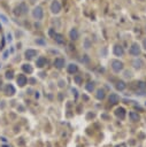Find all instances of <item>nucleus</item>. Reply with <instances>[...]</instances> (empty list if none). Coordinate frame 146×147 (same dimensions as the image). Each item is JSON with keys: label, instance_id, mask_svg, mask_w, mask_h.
<instances>
[{"label": "nucleus", "instance_id": "20e7f679", "mask_svg": "<svg viewBox=\"0 0 146 147\" xmlns=\"http://www.w3.org/2000/svg\"><path fill=\"white\" fill-rule=\"evenodd\" d=\"M110 67H112V69H113L114 72H120V71H122L123 70L124 64H123L122 61H120V60H112Z\"/></svg>", "mask_w": 146, "mask_h": 147}, {"label": "nucleus", "instance_id": "9b49d317", "mask_svg": "<svg viewBox=\"0 0 146 147\" xmlns=\"http://www.w3.org/2000/svg\"><path fill=\"white\" fill-rule=\"evenodd\" d=\"M67 71H68L69 74H72V75H75V74L78 71V67L76 66L75 63H70V64L67 66Z\"/></svg>", "mask_w": 146, "mask_h": 147}, {"label": "nucleus", "instance_id": "39448f33", "mask_svg": "<svg viewBox=\"0 0 146 147\" xmlns=\"http://www.w3.org/2000/svg\"><path fill=\"white\" fill-rule=\"evenodd\" d=\"M140 53H142V48H140L139 44L137 43H134L130 48H129V54L132 55V56H139Z\"/></svg>", "mask_w": 146, "mask_h": 147}, {"label": "nucleus", "instance_id": "0eeeda50", "mask_svg": "<svg viewBox=\"0 0 146 147\" xmlns=\"http://www.w3.org/2000/svg\"><path fill=\"white\" fill-rule=\"evenodd\" d=\"M37 54H38V52L36 49H32V48H29L24 52V56L27 59H33L35 56H37Z\"/></svg>", "mask_w": 146, "mask_h": 147}, {"label": "nucleus", "instance_id": "473e14b6", "mask_svg": "<svg viewBox=\"0 0 146 147\" xmlns=\"http://www.w3.org/2000/svg\"><path fill=\"white\" fill-rule=\"evenodd\" d=\"M59 86H60V87H63V86H65V82H63V81H60V82H59Z\"/></svg>", "mask_w": 146, "mask_h": 147}, {"label": "nucleus", "instance_id": "7ed1b4c3", "mask_svg": "<svg viewBox=\"0 0 146 147\" xmlns=\"http://www.w3.org/2000/svg\"><path fill=\"white\" fill-rule=\"evenodd\" d=\"M62 10V5L59 0H52L51 5H50V12L53 14V15H58L60 14Z\"/></svg>", "mask_w": 146, "mask_h": 147}, {"label": "nucleus", "instance_id": "5701e85b", "mask_svg": "<svg viewBox=\"0 0 146 147\" xmlns=\"http://www.w3.org/2000/svg\"><path fill=\"white\" fill-rule=\"evenodd\" d=\"M85 89H86V90L89 91V92H92V91L94 90V84L90 82V83H87V84L85 85Z\"/></svg>", "mask_w": 146, "mask_h": 147}, {"label": "nucleus", "instance_id": "aec40b11", "mask_svg": "<svg viewBox=\"0 0 146 147\" xmlns=\"http://www.w3.org/2000/svg\"><path fill=\"white\" fill-rule=\"evenodd\" d=\"M105 96H106V94H105V91H104V90H101V89L97 91V94H95L97 99H99V100H102V99L105 98Z\"/></svg>", "mask_w": 146, "mask_h": 147}, {"label": "nucleus", "instance_id": "f3484780", "mask_svg": "<svg viewBox=\"0 0 146 147\" xmlns=\"http://www.w3.org/2000/svg\"><path fill=\"white\" fill-rule=\"evenodd\" d=\"M83 47L85 49H89V48L92 47V42H91V39L90 38H85L83 42Z\"/></svg>", "mask_w": 146, "mask_h": 147}, {"label": "nucleus", "instance_id": "7c9ffc66", "mask_svg": "<svg viewBox=\"0 0 146 147\" xmlns=\"http://www.w3.org/2000/svg\"><path fill=\"white\" fill-rule=\"evenodd\" d=\"M143 47H144V49L146 51V38L143 39Z\"/></svg>", "mask_w": 146, "mask_h": 147}, {"label": "nucleus", "instance_id": "1a4fd4ad", "mask_svg": "<svg viewBox=\"0 0 146 147\" xmlns=\"http://www.w3.org/2000/svg\"><path fill=\"white\" fill-rule=\"evenodd\" d=\"M113 52H114V54L116 55V56H123V54H124V49H123V47L121 45H115L114 46Z\"/></svg>", "mask_w": 146, "mask_h": 147}, {"label": "nucleus", "instance_id": "b1692460", "mask_svg": "<svg viewBox=\"0 0 146 147\" xmlns=\"http://www.w3.org/2000/svg\"><path fill=\"white\" fill-rule=\"evenodd\" d=\"M74 81L76 82V84H82V82H83V78L80 77L79 75H75V76H74Z\"/></svg>", "mask_w": 146, "mask_h": 147}, {"label": "nucleus", "instance_id": "c85d7f7f", "mask_svg": "<svg viewBox=\"0 0 146 147\" xmlns=\"http://www.w3.org/2000/svg\"><path fill=\"white\" fill-rule=\"evenodd\" d=\"M0 18L2 20V22L3 23H8V20H7V17L5 15H0Z\"/></svg>", "mask_w": 146, "mask_h": 147}, {"label": "nucleus", "instance_id": "2f4dec72", "mask_svg": "<svg viewBox=\"0 0 146 147\" xmlns=\"http://www.w3.org/2000/svg\"><path fill=\"white\" fill-rule=\"evenodd\" d=\"M125 77L130 78V77H131V72H130V71H125Z\"/></svg>", "mask_w": 146, "mask_h": 147}, {"label": "nucleus", "instance_id": "412c9836", "mask_svg": "<svg viewBox=\"0 0 146 147\" xmlns=\"http://www.w3.org/2000/svg\"><path fill=\"white\" fill-rule=\"evenodd\" d=\"M6 92H7V94H14L15 93V89H14V86H13L12 84H9V85H7V87H6Z\"/></svg>", "mask_w": 146, "mask_h": 147}, {"label": "nucleus", "instance_id": "f704fd0d", "mask_svg": "<svg viewBox=\"0 0 146 147\" xmlns=\"http://www.w3.org/2000/svg\"><path fill=\"white\" fill-rule=\"evenodd\" d=\"M90 117H94V114H89L87 115V118H90Z\"/></svg>", "mask_w": 146, "mask_h": 147}, {"label": "nucleus", "instance_id": "c9c22d12", "mask_svg": "<svg viewBox=\"0 0 146 147\" xmlns=\"http://www.w3.org/2000/svg\"><path fill=\"white\" fill-rule=\"evenodd\" d=\"M2 147H7V146H2Z\"/></svg>", "mask_w": 146, "mask_h": 147}, {"label": "nucleus", "instance_id": "4be33fe9", "mask_svg": "<svg viewBox=\"0 0 146 147\" xmlns=\"http://www.w3.org/2000/svg\"><path fill=\"white\" fill-rule=\"evenodd\" d=\"M129 116H130V118H131V121H139V115L137 114V113H135V111H131L130 114H129Z\"/></svg>", "mask_w": 146, "mask_h": 147}, {"label": "nucleus", "instance_id": "4468645a", "mask_svg": "<svg viewBox=\"0 0 146 147\" xmlns=\"http://www.w3.org/2000/svg\"><path fill=\"white\" fill-rule=\"evenodd\" d=\"M132 66H134L135 69H140L144 66V62L142 61V59H135L134 62H132Z\"/></svg>", "mask_w": 146, "mask_h": 147}, {"label": "nucleus", "instance_id": "6ab92c4d", "mask_svg": "<svg viewBox=\"0 0 146 147\" xmlns=\"http://www.w3.org/2000/svg\"><path fill=\"white\" fill-rule=\"evenodd\" d=\"M125 87H127V85H125L124 82L120 81V82H117V83H116V89H117L119 91H124V90H125Z\"/></svg>", "mask_w": 146, "mask_h": 147}, {"label": "nucleus", "instance_id": "cd10ccee", "mask_svg": "<svg viewBox=\"0 0 146 147\" xmlns=\"http://www.w3.org/2000/svg\"><path fill=\"white\" fill-rule=\"evenodd\" d=\"M55 29H53V28H51V29H50V30H48V35H50V36L52 37V38H53L54 36H55Z\"/></svg>", "mask_w": 146, "mask_h": 147}, {"label": "nucleus", "instance_id": "a878e982", "mask_svg": "<svg viewBox=\"0 0 146 147\" xmlns=\"http://www.w3.org/2000/svg\"><path fill=\"white\" fill-rule=\"evenodd\" d=\"M13 75H14V72H13L12 70H8V71L6 72V78H7V79H12V78L14 77Z\"/></svg>", "mask_w": 146, "mask_h": 147}, {"label": "nucleus", "instance_id": "72a5a7b5", "mask_svg": "<svg viewBox=\"0 0 146 147\" xmlns=\"http://www.w3.org/2000/svg\"><path fill=\"white\" fill-rule=\"evenodd\" d=\"M7 39H8L9 42H12V35L10 33H7Z\"/></svg>", "mask_w": 146, "mask_h": 147}, {"label": "nucleus", "instance_id": "9d476101", "mask_svg": "<svg viewBox=\"0 0 146 147\" xmlns=\"http://www.w3.org/2000/svg\"><path fill=\"white\" fill-rule=\"evenodd\" d=\"M119 100H120V98L116 93H110L109 98H108V101H109L110 105H116L117 102H119Z\"/></svg>", "mask_w": 146, "mask_h": 147}, {"label": "nucleus", "instance_id": "423d86ee", "mask_svg": "<svg viewBox=\"0 0 146 147\" xmlns=\"http://www.w3.org/2000/svg\"><path fill=\"white\" fill-rule=\"evenodd\" d=\"M65 66H66V61H65L63 57H57L54 60V67L58 68V69H62Z\"/></svg>", "mask_w": 146, "mask_h": 147}, {"label": "nucleus", "instance_id": "bb28decb", "mask_svg": "<svg viewBox=\"0 0 146 147\" xmlns=\"http://www.w3.org/2000/svg\"><path fill=\"white\" fill-rule=\"evenodd\" d=\"M80 61H82L83 63H89L90 59H89V56H87V55H83V57L80 59Z\"/></svg>", "mask_w": 146, "mask_h": 147}, {"label": "nucleus", "instance_id": "ddd939ff", "mask_svg": "<svg viewBox=\"0 0 146 147\" xmlns=\"http://www.w3.org/2000/svg\"><path fill=\"white\" fill-rule=\"evenodd\" d=\"M16 82H17V84L20 85V86H24V85L27 84L28 79H27V77H25V75H18Z\"/></svg>", "mask_w": 146, "mask_h": 147}, {"label": "nucleus", "instance_id": "2eb2a0df", "mask_svg": "<svg viewBox=\"0 0 146 147\" xmlns=\"http://www.w3.org/2000/svg\"><path fill=\"white\" fill-rule=\"evenodd\" d=\"M53 38H54V40H55L58 44H60V45L65 44V37H63L61 33H55V36H54Z\"/></svg>", "mask_w": 146, "mask_h": 147}, {"label": "nucleus", "instance_id": "c756f323", "mask_svg": "<svg viewBox=\"0 0 146 147\" xmlns=\"http://www.w3.org/2000/svg\"><path fill=\"white\" fill-rule=\"evenodd\" d=\"M137 84H138V86H139L140 89H144V87H145V85H144L143 82H139V83H137Z\"/></svg>", "mask_w": 146, "mask_h": 147}, {"label": "nucleus", "instance_id": "a211bd4d", "mask_svg": "<svg viewBox=\"0 0 146 147\" xmlns=\"http://www.w3.org/2000/svg\"><path fill=\"white\" fill-rule=\"evenodd\" d=\"M22 69H23L24 72H28V74H31V72H32V67H31V64H29V63H24L23 66H22Z\"/></svg>", "mask_w": 146, "mask_h": 147}, {"label": "nucleus", "instance_id": "dca6fc26", "mask_svg": "<svg viewBox=\"0 0 146 147\" xmlns=\"http://www.w3.org/2000/svg\"><path fill=\"white\" fill-rule=\"evenodd\" d=\"M115 115H116L117 117H120L121 120H123L125 116V109L122 108V107H120V108H117L116 110H115Z\"/></svg>", "mask_w": 146, "mask_h": 147}, {"label": "nucleus", "instance_id": "393cba45", "mask_svg": "<svg viewBox=\"0 0 146 147\" xmlns=\"http://www.w3.org/2000/svg\"><path fill=\"white\" fill-rule=\"evenodd\" d=\"M35 42H36V44H38V45H46V42H45L43 38H37Z\"/></svg>", "mask_w": 146, "mask_h": 147}, {"label": "nucleus", "instance_id": "f257e3e1", "mask_svg": "<svg viewBox=\"0 0 146 147\" xmlns=\"http://www.w3.org/2000/svg\"><path fill=\"white\" fill-rule=\"evenodd\" d=\"M28 12H29V6H28L27 2H20L17 6L14 8V14L16 16H22V15H27Z\"/></svg>", "mask_w": 146, "mask_h": 147}, {"label": "nucleus", "instance_id": "f8f14e48", "mask_svg": "<svg viewBox=\"0 0 146 147\" xmlns=\"http://www.w3.org/2000/svg\"><path fill=\"white\" fill-rule=\"evenodd\" d=\"M46 63H47L46 57L45 56H39L38 59H37V61H36V66L38 67V68H43V67L46 66Z\"/></svg>", "mask_w": 146, "mask_h": 147}, {"label": "nucleus", "instance_id": "e433bc0d", "mask_svg": "<svg viewBox=\"0 0 146 147\" xmlns=\"http://www.w3.org/2000/svg\"><path fill=\"white\" fill-rule=\"evenodd\" d=\"M145 31H146V27H145Z\"/></svg>", "mask_w": 146, "mask_h": 147}, {"label": "nucleus", "instance_id": "f03ea898", "mask_svg": "<svg viewBox=\"0 0 146 147\" xmlns=\"http://www.w3.org/2000/svg\"><path fill=\"white\" fill-rule=\"evenodd\" d=\"M44 8H43L40 5H37V6H35L32 8V10H31V15H32V17L36 20V21H42L43 18H44Z\"/></svg>", "mask_w": 146, "mask_h": 147}, {"label": "nucleus", "instance_id": "6e6552de", "mask_svg": "<svg viewBox=\"0 0 146 147\" xmlns=\"http://www.w3.org/2000/svg\"><path fill=\"white\" fill-rule=\"evenodd\" d=\"M69 38L72 39V40H77L79 38V32L76 28H73L72 30L69 31Z\"/></svg>", "mask_w": 146, "mask_h": 147}]
</instances>
